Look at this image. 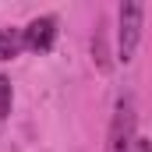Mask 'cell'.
<instances>
[{
  "instance_id": "6da1fadb",
  "label": "cell",
  "mask_w": 152,
  "mask_h": 152,
  "mask_svg": "<svg viewBox=\"0 0 152 152\" xmlns=\"http://www.w3.org/2000/svg\"><path fill=\"white\" fill-rule=\"evenodd\" d=\"M134 142H138V110H134V99L124 92L113 103L110 131H106V152H134Z\"/></svg>"
},
{
  "instance_id": "7a4b0ae2",
  "label": "cell",
  "mask_w": 152,
  "mask_h": 152,
  "mask_svg": "<svg viewBox=\"0 0 152 152\" xmlns=\"http://www.w3.org/2000/svg\"><path fill=\"white\" fill-rule=\"evenodd\" d=\"M142 25H145V7L138 0H127L117 7V60L131 64L134 50L142 42Z\"/></svg>"
},
{
  "instance_id": "3957f363",
  "label": "cell",
  "mask_w": 152,
  "mask_h": 152,
  "mask_svg": "<svg viewBox=\"0 0 152 152\" xmlns=\"http://www.w3.org/2000/svg\"><path fill=\"white\" fill-rule=\"evenodd\" d=\"M57 18L53 14H39L32 18L25 28H21V42H25V50H32V53H50L53 50V42H57Z\"/></svg>"
},
{
  "instance_id": "277c9868",
  "label": "cell",
  "mask_w": 152,
  "mask_h": 152,
  "mask_svg": "<svg viewBox=\"0 0 152 152\" xmlns=\"http://www.w3.org/2000/svg\"><path fill=\"white\" fill-rule=\"evenodd\" d=\"M21 50H25L21 28H0V60H14Z\"/></svg>"
},
{
  "instance_id": "5b68a950",
  "label": "cell",
  "mask_w": 152,
  "mask_h": 152,
  "mask_svg": "<svg viewBox=\"0 0 152 152\" xmlns=\"http://www.w3.org/2000/svg\"><path fill=\"white\" fill-rule=\"evenodd\" d=\"M11 106H14V88H11V78L0 75V124L11 117Z\"/></svg>"
},
{
  "instance_id": "8992f818",
  "label": "cell",
  "mask_w": 152,
  "mask_h": 152,
  "mask_svg": "<svg viewBox=\"0 0 152 152\" xmlns=\"http://www.w3.org/2000/svg\"><path fill=\"white\" fill-rule=\"evenodd\" d=\"M134 152H152V142L149 138H138V142H134Z\"/></svg>"
}]
</instances>
